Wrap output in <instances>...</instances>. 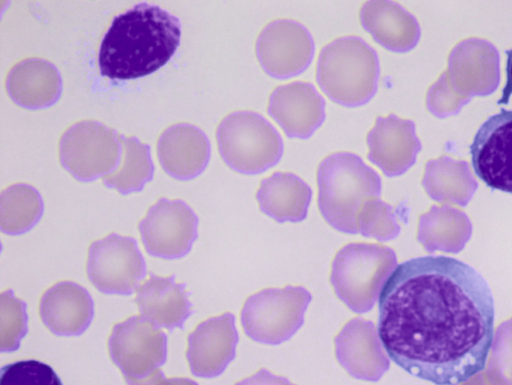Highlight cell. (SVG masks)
Listing matches in <instances>:
<instances>
[{
  "label": "cell",
  "mask_w": 512,
  "mask_h": 385,
  "mask_svg": "<svg viewBox=\"0 0 512 385\" xmlns=\"http://www.w3.org/2000/svg\"><path fill=\"white\" fill-rule=\"evenodd\" d=\"M0 385H63L54 369L38 360H22L0 369Z\"/></svg>",
  "instance_id": "28"
},
{
  "label": "cell",
  "mask_w": 512,
  "mask_h": 385,
  "mask_svg": "<svg viewBox=\"0 0 512 385\" xmlns=\"http://www.w3.org/2000/svg\"><path fill=\"white\" fill-rule=\"evenodd\" d=\"M317 203L324 220L335 230L357 234V215L363 202L380 197L382 180L363 159L347 151L324 157L316 172Z\"/></svg>",
  "instance_id": "3"
},
{
  "label": "cell",
  "mask_w": 512,
  "mask_h": 385,
  "mask_svg": "<svg viewBox=\"0 0 512 385\" xmlns=\"http://www.w3.org/2000/svg\"><path fill=\"white\" fill-rule=\"evenodd\" d=\"M234 385H296L288 378L273 374L266 368H261L253 375L246 377Z\"/></svg>",
  "instance_id": "29"
},
{
  "label": "cell",
  "mask_w": 512,
  "mask_h": 385,
  "mask_svg": "<svg viewBox=\"0 0 512 385\" xmlns=\"http://www.w3.org/2000/svg\"><path fill=\"white\" fill-rule=\"evenodd\" d=\"M199 219L182 199L160 198L140 220L138 230L146 252L176 260L185 257L198 238Z\"/></svg>",
  "instance_id": "10"
},
{
  "label": "cell",
  "mask_w": 512,
  "mask_h": 385,
  "mask_svg": "<svg viewBox=\"0 0 512 385\" xmlns=\"http://www.w3.org/2000/svg\"><path fill=\"white\" fill-rule=\"evenodd\" d=\"M378 331L361 317L348 321L334 338L335 357L342 368L358 380L377 382L389 369Z\"/></svg>",
  "instance_id": "16"
},
{
  "label": "cell",
  "mask_w": 512,
  "mask_h": 385,
  "mask_svg": "<svg viewBox=\"0 0 512 385\" xmlns=\"http://www.w3.org/2000/svg\"><path fill=\"white\" fill-rule=\"evenodd\" d=\"M28 332V314L25 301L15 296L12 289L0 294V350L17 351Z\"/></svg>",
  "instance_id": "26"
},
{
  "label": "cell",
  "mask_w": 512,
  "mask_h": 385,
  "mask_svg": "<svg viewBox=\"0 0 512 385\" xmlns=\"http://www.w3.org/2000/svg\"><path fill=\"white\" fill-rule=\"evenodd\" d=\"M267 112L288 138L308 139L326 118V103L313 83L293 81L276 86Z\"/></svg>",
  "instance_id": "14"
},
{
  "label": "cell",
  "mask_w": 512,
  "mask_h": 385,
  "mask_svg": "<svg viewBox=\"0 0 512 385\" xmlns=\"http://www.w3.org/2000/svg\"><path fill=\"white\" fill-rule=\"evenodd\" d=\"M464 384H465V385H475V383H474V382H472V381H471L470 383L464 382Z\"/></svg>",
  "instance_id": "31"
},
{
  "label": "cell",
  "mask_w": 512,
  "mask_h": 385,
  "mask_svg": "<svg viewBox=\"0 0 512 385\" xmlns=\"http://www.w3.org/2000/svg\"><path fill=\"white\" fill-rule=\"evenodd\" d=\"M311 299L310 292L302 286L262 289L243 304L240 312L243 331L258 343L281 344L303 325Z\"/></svg>",
  "instance_id": "7"
},
{
  "label": "cell",
  "mask_w": 512,
  "mask_h": 385,
  "mask_svg": "<svg viewBox=\"0 0 512 385\" xmlns=\"http://www.w3.org/2000/svg\"><path fill=\"white\" fill-rule=\"evenodd\" d=\"M239 340L235 316L230 312L199 323L187 337L186 358L192 374L219 376L235 358Z\"/></svg>",
  "instance_id": "15"
},
{
  "label": "cell",
  "mask_w": 512,
  "mask_h": 385,
  "mask_svg": "<svg viewBox=\"0 0 512 385\" xmlns=\"http://www.w3.org/2000/svg\"><path fill=\"white\" fill-rule=\"evenodd\" d=\"M178 17L158 5L141 2L116 15L99 48L102 76L136 79L163 67L180 45Z\"/></svg>",
  "instance_id": "2"
},
{
  "label": "cell",
  "mask_w": 512,
  "mask_h": 385,
  "mask_svg": "<svg viewBox=\"0 0 512 385\" xmlns=\"http://www.w3.org/2000/svg\"><path fill=\"white\" fill-rule=\"evenodd\" d=\"M218 152L227 167L257 175L276 166L284 153L280 133L263 115L251 110L227 114L216 129Z\"/></svg>",
  "instance_id": "6"
},
{
  "label": "cell",
  "mask_w": 512,
  "mask_h": 385,
  "mask_svg": "<svg viewBox=\"0 0 512 385\" xmlns=\"http://www.w3.org/2000/svg\"><path fill=\"white\" fill-rule=\"evenodd\" d=\"M366 144L368 161L387 177L403 174L414 163L419 150L413 122L393 113L375 118Z\"/></svg>",
  "instance_id": "18"
},
{
  "label": "cell",
  "mask_w": 512,
  "mask_h": 385,
  "mask_svg": "<svg viewBox=\"0 0 512 385\" xmlns=\"http://www.w3.org/2000/svg\"><path fill=\"white\" fill-rule=\"evenodd\" d=\"M399 230L390 204L379 197L369 198L363 202L357 215V231L361 236L384 242L394 239Z\"/></svg>",
  "instance_id": "27"
},
{
  "label": "cell",
  "mask_w": 512,
  "mask_h": 385,
  "mask_svg": "<svg viewBox=\"0 0 512 385\" xmlns=\"http://www.w3.org/2000/svg\"><path fill=\"white\" fill-rule=\"evenodd\" d=\"M314 39L299 21L279 18L267 23L255 41V54L263 71L274 79L299 76L311 64Z\"/></svg>",
  "instance_id": "11"
},
{
  "label": "cell",
  "mask_w": 512,
  "mask_h": 385,
  "mask_svg": "<svg viewBox=\"0 0 512 385\" xmlns=\"http://www.w3.org/2000/svg\"><path fill=\"white\" fill-rule=\"evenodd\" d=\"M120 138L122 162L116 171L102 178V182L107 188L115 189L122 195L140 192L154 176L150 146L134 136L121 134Z\"/></svg>",
  "instance_id": "25"
},
{
  "label": "cell",
  "mask_w": 512,
  "mask_h": 385,
  "mask_svg": "<svg viewBox=\"0 0 512 385\" xmlns=\"http://www.w3.org/2000/svg\"><path fill=\"white\" fill-rule=\"evenodd\" d=\"M396 262L395 253L389 247L348 243L332 261L330 283L338 299L352 312L367 313L374 307Z\"/></svg>",
  "instance_id": "5"
},
{
  "label": "cell",
  "mask_w": 512,
  "mask_h": 385,
  "mask_svg": "<svg viewBox=\"0 0 512 385\" xmlns=\"http://www.w3.org/2000/svg\"><path fill=\"white\" fill-rule=\"evenodd\" d=\"M44 201L40 192L27 183H15L0 194V229L18 236L29 232L41 220Z\"/></svg>",
  "instance_id": "24"
},
{
  "label": "cell",
  "mask_w": 512,
  "mask_h": 385,
  "mask_svg": "<svg viewBox=\"0 0 512 385\" xmlns=\"http://www.w3.org/2000/svg\"><path fill=\"white\" fill-rule=\"evenodd\" d=\"M359 21L377 44L392 52L407 51L417 40L414 18L392 1L364 2L359 10Z\"/></svg>",
  "instance_id": "23"
},
{
  "label": "cell",
  "mask_w": 512,
  "mask_h": 385,
  "mask_svg": "<svg viewBox=\"0 0 512 385\" xmlns=\"http://www.w3.org/2000/svg\"><path fill=\"white\" fill-rule=\"evenodd\" d=\"M507 55L506 63V85L502 90L501 98L498 104H507L509 102L510 95L512 94V48L505 51Z\"/></svg>",
  "instance_id": "30"
},
{
  "label": "cell",
  "mask_w": 512,
  "mask_h": 385,
  "mask_svg": "<svg viewBox=\"0 0 512 385\" xmlns=\"http://www.w3.org/2000/svg\"><path fill=\"white\" fill-rule=\"evenodd\" d=\"M5 88L10 99L28 110L46 109L61 97L63 83L60 71L43 58H27L8 72Z\"/></svg>",
  "instance_id": "20"
},
{
  "label": "cell",
  "mask_w": 512,
  "mask_h": 385,
  "mask_svg": "<svg viewBox=\"0 0 512 385\" xmlns=\"http://www.w3.org/2000/svg\"><path fill=\"white\" fill-rule=\"evenodd\" d=\"M157 158L163 171L179 181L195 179L208 166L211 144L206 133L190 123L167 127L156 144Z\"/></svg>",
  "instance_id": "17"
},
{
  "label": "cell",
  "mask_w": 512,
  "mask_h": 385,
  "mask_svg": "<svg viewBox=\"0 0 512 385\" xmlns=\"http://www.w3.org/2000/svg\"><path fill=\"white\" fill-rule=\"evenodd\" d=\"M255 199L260 211L276 222L298 223L307 217L312 189L295 173L276 171L260 181Z\"/></svg>",
  "instance_id": "22"
},
{
  "label": "cell",
  "mask_w": 512,
  "mask_h": 385,
  "mask_svg": "<svg viewBox=\"0 0 512 385\" xmlns=\"http://www.w3.org/2000/svg\"><path fill=\"white\" fill-rule=\"evenodd\" d=\"M120 135L97 120L72 124L59 140L61 166L74 179L84 183L110 175L122 162Z\"/></svg>",
  "instance_id": "8"
},
{
  "label": "cell",
  "mask_w": 512,
  "mask_h": 385,
  "mask_svg": "<svg viewBox=\"0 0 512 385\" xmlns=\"http://www.w3.org/2000/svg\"><path fill=\"white\" fill-rule=\"evenodd\" d=\"M135 302L144 319L168 331L182 330L192 314L186 284L176 282L174 274L163 277L150 273L136 289Z\"/></svg>",
  "instance_id": "21"
},
{
  "label": "cell",
  "mask_w": 512,
  "mask_h": 385,
  "mask_svg": "<svg viewBox=\"0 0 512 385\" xmlns=\"http://www.w3.org/2000/svg\"><path fill=\"white\" fill-rule=\"evenodd\" d=\"M470 154L478 178L492 189L512 194V110L501 108L480 126Z\"/></svg>",
  "instance_id": "13"
},
{
  "label": "cell",
  "mask_w": 512,
  "mask_h": 385,
  "mask_svg": "<svg viewBox=\"0 0 512 385\" xmlns=\"http://www.w3.org/2000/svg\"><path fill=\"white\" fill-rule=\"evenodd\" d=\"M39 315L54 335L80 336L94 317V301L89 291L74 281H60L42 295Z\"/></svg>",
  "instance_id": "19"
},
{
  "label": "cell",
  "mask_w": 512,
  "mask_h": 385,
  "mask_svg": "<svg viewBox=\"0 0 512 385\" xmlns=\"http://www.w3.org/2000/svg\"><path fill=\"white\" fill-rule=\"evenodd\" d=\"M379 77L378 53L360 36H341L320 49L315 78L321 91L338 105H366L377 93Z\"/></svg>",
  "instance_id": "4"
},
{
  "label": "cell",
  "mask_w": 512,
  "mask_h": 385,
  "mask_svg": "<svg viewBox=\"0 0 512 385\" xmlns=\"http://www.w3.org/2000/svg\"><path fill=\"white\" fill-rule=\"evenodd\" d=\"M147 266L132 236L112 232L88 249L86 274L90 283L107 295H131L145 278Z\"/></svg>",
  "instance_id": "9"
},
{
  "label": "cell",
  "mask_w": 512,
  "mask_h": 385,
  "mask_svg": "<svg viewBox=\"0 0 512 385\" xmlns=\"http://www.w3.org/2000/svg\"><path fill=\"white\" fill-rule=\"evenodd\" d=\"M495 305L471 265L427 255L399 264L379 297L378 334L389 358L435 385H458L486 366Z\"/></svg>",
  "instance_id": "1"
},
{
  "label": "cell",
  "mask_w": 512,
  "mask_h": 385,
  "mask_svg": "<svg viewBox=\"0 0 512 385\" xmlns=\"http://www.w3.org/2000/svg\"><path fill=\"white\" fill-rule=\"evenodd\" d=\"M167 335L142 316L134 315L114 325L108 338L113 363L125 376L140 377L163 365Z\"/></svg>",
  "instance_id": "12"
}]
</instances>
